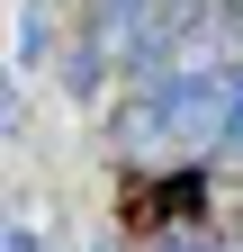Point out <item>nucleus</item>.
<instances>
[{
	"label": "nucleus",
	"instance_id": "obj_1",
	"mask_svg": "<svg viewBox=\"0 0 243 252\" xmlns=\"http://www.w3.org/2000/svg\"><path fill=\"white\" fill-rule=\"evenodd\" d=\"M126 225L135 234H162V225H189L207 207V171H171V180H126Z\"/></svg>",
	"mask_w": 243,
	"mask_h": 252
}]
</instances>
